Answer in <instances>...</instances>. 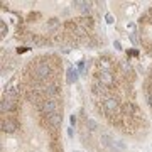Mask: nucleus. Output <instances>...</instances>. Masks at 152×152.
I'll return each instance as SVG.
<instances>
[{
	"mask_svg": "<svg viewBox=\"0 0 152 152\" xmlns=\"http://www.w3.org/2000/svg\"><path fill=\"white\" fill-rule=\"evenodd\" d=\"M49 75H51V66L48 63H39L36 66V78L42 80V78H48Z\"/></svg>",
	"mask_w": 152,
	"mask_h": 152,
	"instance_id": "1",
	"label": "nucleus"
},
{
	"mask_svg": "<svg viewBox=\"0 0 152 152\" xmlns=\"http://www.w3.org/2000/svg\"><path fill=\"white\" fill-rule=\"evenodd\" d=\"M41 108L44 113H48V115H53V113H56V108H58V105H56L54 100H46V102H42Z\"/></svg>",
	"mask_w": 152,
	"mask_h": 152,
	"instance_id": "2",
	"label": "nucleus"
},
{
	"mask_svg": "<svg viewBox=\"0 0 152 152\" xmlns=\"http://www.w3.org/2000/svg\"><path fill=\"white\" fill-rule=\"evenodd\" d=\"M103 110L108 113V115H112V113H115V110H117V102L113 100V98H107L103 102Z\"/></svg>",
	"mask_w": 152,
	"mask_h": 152,
	"instance_id": "3",
	"label": "nucleus"
},
{
	"mask_svg": "<svg viewBox=\"0 0 152 152\" xmlns=\"http://www.w3.org/2000/svg\"><path fill=\"white\" fill-rule=\"evenodd\" d=\"M15 129H17V125H15L14 120H10V118H4L2 120V130L4 132L12 134V132H15Z\"/></svg>",
	"mask_w": 152,
	"mask_h": 152,
	"instance_id": "4",
	"label": "nucleus"
},
{
	"mask_svg": "<svg viewBox=\"0 0 152 152\" xmlns=\"http://www.w3.org/2000/svg\"><path fill=\"white\" fill-rule=\"evenodd\" d=\"M98 80H100L105 86H110V85L113 83V78H112L110 71H100V73H98Z\"/></svg>",
	"mask_w": 152,
	"mask_h": 152,
	"instance_id": "5",
	"label": "nucleus"
},
{
	"mask_svg": "<svg viewBox=\"0 0 152 152\" xmlns=\"http://www.w3.org/2000/svg\"><path fill=\"white\" fill-rule=\"evenodd\" d=\"M63 122V117L59 113H53V115H49V124L53 125V127H58V125H61Z\"/></svg>",
	"mask_w": 152,
	"mask_h": 152,
	"instance_id": "6",
	"label": "nucleus"
},
{
	"mask_svg": "<svg viewBox=\"0 0 152 152\" xmlns=\"http://www.w3.org/2000/svg\"><path fill=\"white\" fill-rule=\"evenodd\" d=\"M0 108H2V112H4V113H5L7 110H10V108H12V98L4 97L2 103H0Z\"/></svg>",
	"mask_w": 152,
	"mask_h": 152,
	"instance_id": "7",
	"label": "nucleus"
},
{
	"mask_svg": "<svg viewBox=\"0 0 152 152\" xmlns=\"http://www.w3.org/2000/svg\"><path fill=\"white\" fill-rule=\"evenodd\" d=\"M66 80H68V83H73V81H76V78H78V71L73 68H69L68 69V73H66Z\"/></svg>",
	"mask_w": 152,
	"mask_h": 152,
	"instance_id": "8",
	"label": "nucleus"
},
{
	"mask_svg": "<svg viewBox=\"0 0 152 152\" xmlns=\"http://www.w3.org/2000/svg\"><path fill=\"white\" fill-rule=\"evenodd\" d=\"M103 86L105 85L102 83L100 80H95V81H93V91H95V93H100V91L103 90Z\"/></svg>",
	"mask_w": 152,
	"mask_h": 152,
	"instance_id": "9",
	"label": "nucleus"
},
{
	"mask_svg": "<svg viewBox=\"0 0 152 152\" xmlns=\"http://www.w3.org/2000/svg\"><path fill=\"white\" fill-rule=\"evenodd\" d=\"M86 127H88L90 130H97V129H98V124L95 122V120H91V118H88V120H86Z\"/></svg>",
	"mask_w": 152,
	"mask_h": 152,
	"instance_id": "10",
	"label": "nucleus"
},
{
	"mask_svg": "<svg viewBox=\"0 0 152 152\" xmlns=\"http://www.w3.org/2000/svg\"><path fill=\"white\" fill-rule=\"evenodd\" d=\"M46 91H48L49 95H56V93H58V86H56L54 83H53V85H48V86H46Z\"/></svg>",
	"mask_w": 152,
	"mask_h": 152,
	"instance_id": "11",
	"label": "nucleus"
},
{
	"mask_svg": "<svg viewBox=\"0 0 152 152\" xmlns=\"http://www.w3.org/2000/svg\"><path fill=\"white\" fill-rule=\"evenodd\" d=\"M145 97H147V102L152 105V88H151V86H147V90H145Z\"/></svg>",
	"mask_w": 152,
	"mask_h": 152,
	"instance_id": "12",
	"label": "nucleus"
},
{
	"mask_svg": "<svg viewBox=\"0 0 152 152\" xmlns=\"http://www.w3.org/2000/svg\"><path fill=\"white\" fill-rule=\"evenodd\" d=\"M56 26H58V21H56V19H51V21L48 22V29H54Z\"/></svg>",
	"mask_w": 152,
	"mask_h": 152,
	"instance_id": "13",
	"label": "nucleus"
},
{
	"mask_svg": "<svg viewBox=\"0 0 152 152\" xmlns=\"http://www.w3.org/2000/svg\"><path fill=\"white\" fill-rule=\"evenodd\" d=\"M0 32H2V36H5V32H7V27H5L4 22H2V26H0Z\"/></svg>",
	"mask_w": 152,
	"mask_h": 152,
	"instance_id": "14",
	"label": "nucleus"
},
{
	"mask_svg": "<svg viewBox=\"0 0 152 152\" xmlns=\"http://www.w3.org/2000/svg\"><path fill=\"white\" fill-rule=\"evenodd\" d=\"M122 68H124V71H129V69H130V64H129V63H122Z\"/></svg>",
	"mask_w": 152,
	"mask_h": 152,
	"instance_id": "15",
	"label": "nucleus"
},
{
	"mask_svg": "<svg viewBox=\"0 0 152 152\" xmlns=\"http://www.w3.org/2000/svg\"><path fill=\"white\" fill-rule=\"evenodd\" d=\"M105 19H107V22H108V24H112V22H113V17H112L110 14H107V17H105Z\"/></svg>",
	"mask_w": 152,
	"mask_h": 152,
	"instance_id": "16",
	"label": "nucleus"
},
{
	"mask_svg": "<svg viewBox=\"0 0 152 152\" xmlns=\"http://www.w3.org/2000/svg\"><path fill=\"white\" fill-rule=\"evenodd\" d=\"M69 120H71V124H73V125H75V124H76V117H75V115H73V117L69 118Z\"/></svg>",
	"mask_w": 152,
	"mask_h": 152,
	"instance_id": "17",
	"label": "nucleus"
}]
</instances>
